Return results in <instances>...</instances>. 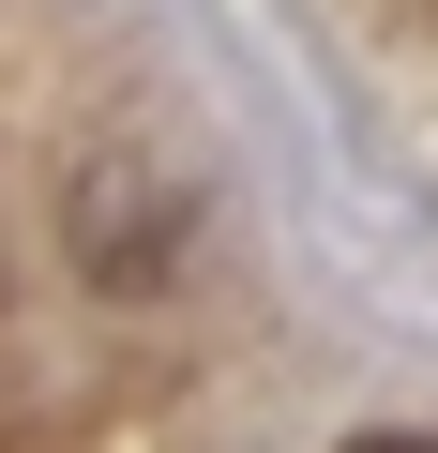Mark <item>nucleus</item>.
I'll use <instances>...</instances> for the list:
<instances>
[{
  "instance_id": "f03ea898",
  "label": "nucleus",
  "mask_w": 438,
  "mask_h": 453,
  "mask_svg": "<svg viewBox=\"0 0 438 453\" xmlns=\"http://www.w3.org/2000/svg\"><path fill=\"white\" fill-rule=\"evenodd\" d=\"M333 453H438V438H423V423H348Z\"/></svg>"
},
{
  "instance_id": "f257e3e1",
  "label": "nucleus",
  "mask_w": 438,
  "mask_h": 453,
  "mask_svg": "<svg viewBox=\"0 0 438 453\" xmlns=\"http://www.w3.org/2000/svg\"><path fill=\"white\" fill-rule=\"evenodd\" d=\"M46 226H61V273L91 303H166L181 257H196V181L166 151H76L61 196H46Z\"/></svg>"
}]
</instances>
